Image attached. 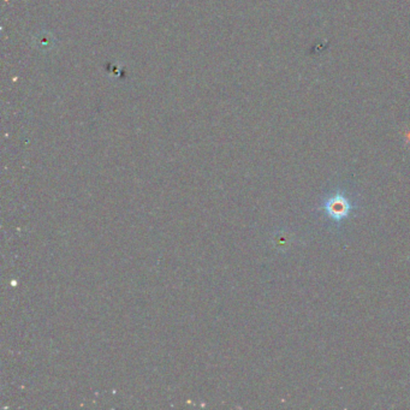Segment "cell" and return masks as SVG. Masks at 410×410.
Returning <instances> with one entry per match:
<instances>
[{
  "label": "cell",
  "instance_id": "obj_1",
  "mask_svg": "<svg viewBox=\"0 0 410 410\" xmlns=\"http://www.w3.org/2000/svg\"><path fill=\"white\" fill-rule=\"evenodd\" d=\"M357 210L359 199H355L353 193L344 186H337L328 190L318 207V211L328 220V225L336 230H341L343 224Z\"/></svg>",
  "mask_w": 410,
  "mask_h": 410
}]
</instances>
